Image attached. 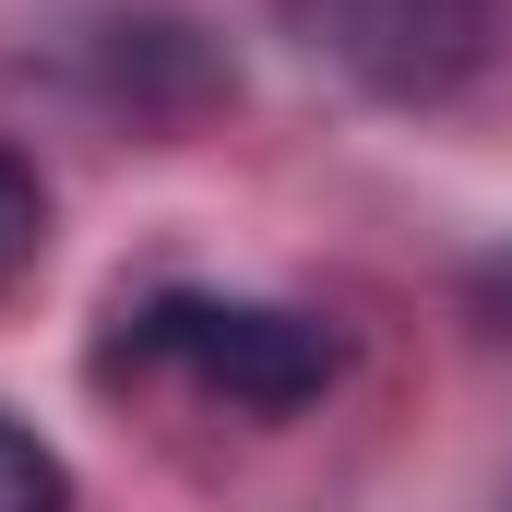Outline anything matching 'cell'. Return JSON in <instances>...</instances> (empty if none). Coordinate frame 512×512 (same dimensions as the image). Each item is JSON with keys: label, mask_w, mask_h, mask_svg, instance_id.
<instances>
[{"label": "cell", "mask_w": 512, "mask_h": 512, "mask_svg": "<svg viewBox=\"0 0 512 512\" xmlns=\"http://www.w3.org/2000/svg\"><path fill=\"white\" fill-rule=\"evenodd\" d=\"M0 512H72V477H60V453L0 405Z\"/></svg>", "instance_id": "4"}, {"label": "cell", "mask_w": 512, "mask_h": 512, "mask_svg": "<svg viewBox=\"0 0 512 512\" xmlns=\"http://www.w3.org/2000/svg\"><path fill=\"white\" fill-rule=\"evenodd\" d=\"M286 24L310 60H334L346 84L405 96V108L477 84L501 48V0H286Z\"/></svg>", "instance_id": "2"}, {"label": "cell", "mask_w": 512, "mask_h": 512, "mask_svg": "<svg viewBox=\"0 0 512 512\" xmlns=\"http://www.w3.org/2000/svg\"><path fill=\"white\" fill-rule=\"evenodd\" d=\"M120 358L215 393V405H251V417H298V405H322V393L346 382V334L322 310L215 298V286H167V298L120 310Z\"/></svg>", "instance_id": "1"}, {"label": "cell", "mask_w": 512, "mask_h": 512, "mask_svg": "<svg viewBox=\"0 0 512 512\" xmlns=\"http://www.w3.org/2000/svg\"><path fill=\"white\" fill-rule=\"evenodd\" d=\"M36 251H48V179H36V155L0 143V286H24Z\"/></svg>", "instance_id": "3"}]
</instances>
